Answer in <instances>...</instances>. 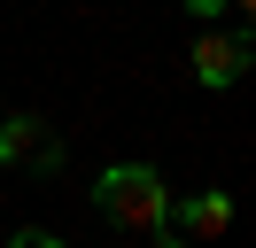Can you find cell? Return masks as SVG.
Segmentation results:
<instances>
[{
    "label": "cell",
    "mask_w": 256,
    "mask_h": 248,
    "mask_svg": "<svg viewBox=\"0 0 256 248\" xmlns=\"http://www.w3.org/2000/svg\"><path fill=\"white\" fill-rule=\"evenodd\" d=\"M225 225H233V194H218V186H210V194L178 202V210H171V225H163V232H171L178 248H194V240H218Z\"/></svg>",
    "instance_id": "277c9868"
},
{
    "label": "cell",
    "mask_w": 256,
    "mask_h": 248,
    "mask_svg": "<svg viewBox=\"0 0 256 248\" xmlns=\"http://www.w3.org/2000/svg\"><path fill=\"white\" fill-rule=\"evenodd\" d=\"M0 155H8V163H32V170H62V140L47 132V116H8L0 124Z\"/></svg>",
    "instance_id": "7a4b0ae2"
},
{
    "label": "cell",
    "mask_w": 256,
    "mask_h": 248,
    "mask_svg": "<svg viewBox=\"0 0 256 248\" xmlns=\"http://www.w3.org/2000/svg\"><path fill=\"white\" fill-rule=\"evenodd\" d=\"M8 248H62V240H54V232H16Z\"/></svg>",
    "instance_id": "5b68a950"
},
{
    "label": "cell",
    "mask_w": 256,
    "mask_h": 248,
    "mask_svg": "<svg viewBox=\"0 0 256 248\" xmlns=\"http://www.w3.org/2000/svg\"><path fill=\"white\" fill-rule=\"evenodd\" d=\"M94 210L109 217L116 232H163L171 225V194H163V178L148 163H109L94 178Z\"/></svg>",
    "instance_id": "6da1fadb"
},
{
    "label": "cell",
    "mask_w": 256,
    "mask_h": 248,
    "mask_svg": "<svg viewBox=\"0 0 256 248\" xmlns=\"http://www.w3.org/2000/svg\"><path fill=\"white\" fill-rule=\"evenodd\" d=\"M178 8H194V16H218V8H225V0H178Z\"/></svg>",
    "instance_id": "8992f818"
},
{
    "label": "cell",
    "mask_w": 256,
    "mask_h": 248,
    "mask_svg": "<svg viewBox=\"0 0 256 248\" xmlns=\"http://www.w3.org/2000/svg\"><path fill=\"white\" fill-rule=\"evenodd\" d=\"M186 62H194V78H202L210 93H218V86H240V70H248V39H240V31H202Z\"/></svg>",
    "instance_id": "3957f363"
}]
</instances>
